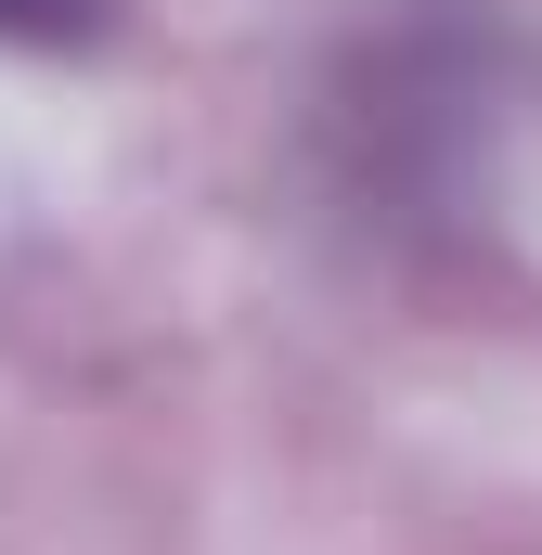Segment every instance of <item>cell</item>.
<instances>
[{"label": "cell", "instance_id": "obj_1", "mask_svg": "<svg viewBox=\"0 0 542 555\" xmlns=\"http://www.w3.org/2000/svg\"><path fill=\"white\" fill-rule=\"evenodd\" d=\"M117 0H0V52H91Z\"/></svg>", "mask_w": 542, "mask_h": 555}]
</instances>
